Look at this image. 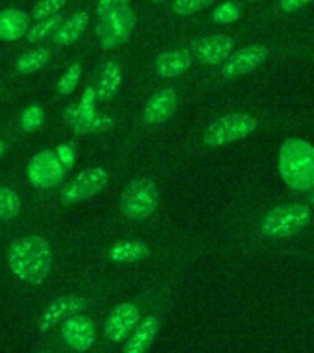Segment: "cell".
I'll return each instance as SVG.
<instances>
[{"label": "cell", "mask_w": 314, "mask_h": 353, "mask_svg": "<svg viewBox=\"0 0 314 353\" xmlns=\"http://www.w3.org/2000/svg\"><path fill=\"white\" fill-rule=\"evenodd\" d=\"M268 58V50L262 45H251L233 52L229 58L224 61L222 74L224 78H235V76H244L251 70H255L259 65H262Z\"/></svg>", "instance_id": "8fae6325"}, {"label": "cell", "mask_w": 314, "mask_h": 353, "mask_svg": "<svg viewBox=\"0 0 314 353\" xmlns=\"http://www.w3.org/2000/svg\"><path fill=\"white\" fill-rule=\"evenodd\" d=\"M194 58H196L194 52L187 50V48L161 54L156 61L157 74L163 76V78H174V76L183 74L185 70L191 69V65L194 63Z\"/></svg>", "instance_id": "2e32d148"}, {"label": "cell", "mask_w": 314, "mask_h": 353, "mask_svg": "<svg viewBox=\"0 0 314 353\" xmlns=\"http://www.w3.org/2000/svg\"><path fill=\"white\" fill-rule=\"evenodd\" d=\"M63 174V163L59 159L58 152L52 150H41L35 154L26 168V176L35 189H52L61 181Z\"/></svg>", "instance_id": "52a82bcc"}, {"label": "cell", "mask_w": 314, "mask_h": 353, "mask_svg": "<svg viewBox=\"0 0 314 353\" xmlns=\"http://www.w3.org/2000/svg\"><path fill=\"white\" fill-rule=\"evenodd\" d=\"M211 2H215V0H174V4H172V10H174L176 15H180V17H189L194 12H198L202 8L209 6Z\"/></svg>", "instance_id": "4316f807"}, {"label": "cell", "mask_w": 314, "mask_h": 353, "mask_svg": "<svg viewBox=\"0 0 314 353\" xmlns=\"http://www.w3.org/2000/svg\"><path fill=\"white\" fill-rule=\"evenodd\" d=\"M89 24V15L85 12H78L76 15L65 21L59 30L54 34V43L59 45V47H67L70 43H74L76 39H80L82 34L85 32Z\"/></svg>", "instance_id": "d6986e66"}, {"label": "cell", "mask_w": 314, "mask_h": 353, "mask_svg": "<svg viewBox=\"0 0 314 353\" xmlns=\"http://www.w3.org/2000/svg\"><path fill=\"white\" fill-rule=\"evenodd\" d=\"M30 17L19 10H6L0 13V39L17 41L28 34Z\"/></svg>", "instance_id": "e0dca14e"}, {"label": "cell", "mask_w": 314, "mask_h": 353, "mask_svg": "<svg viewBox=\"0 0 314 353\" xmlns=\"http://www.w3.org/2000/svg\"><path fill=\"white\" fill-rule=\"evenodd\" d=\"M48 59H50V52H48L47 48H34V50L23 54L17 59L15 67H17L21 74H32L35 70L43 69L48 63Z\"/></svg>", "instance_id": "44dd1931"}, {"label": "cell", "mask_w": 314, "mask_h": 353, "mask_svg": "<svg viewBox=\"0 0 314 353\" xmlns=\"http://www.w3.org/2000/svg\"><path fill=\"white\" fill-rule=\"evenodd\" d=\"M240 15V10L233 2H226V4H222L213 12V19H215L216 23H233V21H237Z\"/></svg>", "instance_id": "f1b7e54d"}, {"label": "cell", "mask_w": 314, "mask_h": 353, "mask_svg": "<svg viewBox=\"0 0 314 353\" xmlns=\"http://www.w3.org/2000/svg\"><path fill=\"white\" fill-rule=\"evenodd\" d=\"M139 319L140 311L135 303L126 301V303L116 305L115 309L107 314V319H105L104 333L105 336H107V341L115 342V344L126 341V339L137 330L135 325L139 324Z\"/></svg>", "instance_id": "9c48e42d"}, {"label": "cell", "mask_w": 314, "mask_h": 353, "mask_svg": "<svg viewBox=\"0 0 314 353\" xmlns=\"http://www.w3.org/2000/svg\"><path fill=\"white\" fill-rule=\"evenodd\" d=\"M87 300H83L80 296H61L47 307V311L43 313L39 330L45 331L52 330L54 325H58L61 320H67L72 314H78L83 309H87Z\"/></svg>", "instance_id": "7c38bea8"}, {"label": "cell", "mask_w": 314, "mask_h": 353, "mask_svg": "<svg viewBox=\"0 0 314 353\" xmlns=\"http://www.w3.org/2000/svg\"><path fill=\"white\" fill-rule=\"evenodd\" d=\"M107 170L102 167L85 168L70 181L69 185H65L61 192L63 203H78L89 198L96 196L105 185H107Z\"/></svg>", "instance_id": "ba28073f"}, {"label": "cell", "mask_w": 314, "mask_h": 353, "mask_svg": "<svg viewBox=\"0 0 314 353\" xmlns=\"http://www.w3.org/2000/svg\"><path fill=\"white\" fill-rule=\"evenodd\" d=\"M257 130V121L246 113H231L218 117L204 132V143L209 146H224L246 139Z\"/></svg>", "instance_id": "5b68a950"}, {"label": "cell", "mask_w": 314, "mask_h": 353, "mask_svg": "<svg viewBox=\"0 0 314 353\" xmlns=\"http://www.w3.org/2000/svg\"><path fill=\"white\" fill-rule=\"evenodd\" d=\"M135 23H137V15L132 8L107 15V17H100V23L96 24V37L105 50L121 47L129 39Z\"/></svg>", "instance_id": "8992f818"}, {"label": "cell", "mask_w": 314, "mask_h": 353, "mask_svg": "<svg viewBox=\"0 0 314 353\" xmlns=\"http://www.w3.org/2000/svg\"><path fill=\"white\" fill-rule=\"evenodd\" d=\"M2 154H4V143L0 141V157H2Z\"/></svg>", "instance_id": "d6a6232c"}, {"label": "cell", "mask_w": 314, "mask_h": 353, "mask_svg": "<svg viewBox=\"0 0 314 353\" xmlns=\"http://www.w3.org/2000/svg\"><path fill=\"white\" fill-rule=\"evenodd\" d=\"M80 74H82V67H80V63L70 65L69 69H67V72L61 76V80H59L58 83L59 93L61 94L72 93V91L76 89V85H78V81H80Z\"/></svg>", "instance_id": "d4e9b609"}, {"label": "cell", "mask_w": 314, "mask_h": 353, "mask_svg": "<svg viewBox=\"0 0 314 353\" xmlns=\"http://www.w3.org/2000/svg\"><path fill=\"white\" fill-rule=\"evenodd\" d=\"M157 331H159V320L156 316H146L140 325H137V330L134 331V335L126 344L124 353H146L148 347L151 346V342L156 339Z\"/></svg>", "instance_id": "ac0fdd59"}, {"label": "cell", "mask_w": 314, "mask_h": 353, "mask_svg": "<svg viewBox=\"0 0 314 353\" xmlns=\"http://www.w3.org/2000/svg\"><path fill=\"white\" fill-rule=\"evenodd\" d=\"M58 156L59 159H61V163H63L65 167H72V161H74V157H72V152H70L69 146H59L58 150Z\"/></svg>", "instance_id": "1f68e13d"}, {"label": "cell", "mask_w": 314, "mask_h": 353, "mask_svg": "<svg viewBox=\"0 0 314 353\" xmlns=\"http://www.w3.org/2000/svg\"><path fill=\"white\" fill-rule=\"evenodd\" d=\"M43 124V110L39 105H30L26 108L21 119V126L24 132H35L37 128H41Z\"/></svg>", "instance_id": "83f0119b"}, {"label": "cell", "mask_w": 314, "mask_h": 353, "mask_svg": "<svg viewBox=\"0 0 314 353\" xmlns=\"http://www.w3.org/2000/svg\"><path fill=\"white\" fill-rule=\"evenodd\" d=\"M10 268L21 281L41 285L52 268V250L45 239L28 235L10 246Z\"/></svg>", "instance_id": "6da1fadb"}, {"label": "cell", "mask_w": 314, "mask_h": 353, "mask_svg": "<svg viewBox=\"0 0 314 353\" xmlns=\"http://www.w3.org/2000/svg\"><path fill=\"white\" fill-rule=\"evenodd\" d=\"M308 2H313V0H281L280 8H281V12L292 13V12H296L297 8L308 4Z\"/></svg>", "instance_id": "4dcf8cb0"}, {"label": "cell", "mask_w": 314, "mask_h": 353, "mask_svg": "<svg viewBox=\"0 0 314 353\" xmlns=\"http://www.w3.org/2000/svg\"><path fill=\"white\" fill-rule=\"evenodd\" d=\"M178 94L174 89H159L148 100L145 108V124L146 126H156L161 122L169 121L172 113L178 108Z\"/></svg>", "instance_id": "9a60e30c"}, {"label": "cell", "mask_w": 314, "mask_h": 353, "mask_svg": "<svg viewBox=\"0 0 314 353\" xmlns=\"http://www.w3.org/2000/svg\"><path fill=\"white\" fill-rule=\"evenodd\" d=\"M148 255V248L145 243H135V241H128V243H121L113 246L109 250L111 261H137L143 259Z\"/></svg>", "instance_id": "7402d4cb"}, {"label": "cell", "mask_w": 314, "mask_h": 353, "mask_svg": "<svg viewBox=\"0 0 314 353\" xmlns=\"http://www.w3.org/2000/svg\"><path fill=\"white\" fill-rule=\"evenodd\" d=\"M61 23H63V17L56 13V15H52V17L43 19L41 23L35 24L34 28H30L28 34H26V37H28L30 43L43 41L45 37H48V35H52L54 32H58L59 26H61Z\"/></svg>", "instance_id": "603a6c76"}, {"label": "cell", "mask_w": 314, "mask_h": 353, "mask_svg": "<svg viewBox=\"0 0 314 353\" xmlns=\"http://www.w3.org/2000/svg\"><path fill=\"white\" fill-rule=\"evenodd\" d=\"M313 219V211L303 203H283L275 205L264 214L261 232L268 239H285L296 235Z\"/></svg>", "instance_id": "3957f363"}, {"label": "cell", "mask_w": 314, "mask_h": 353, "mask_svg": "<svg viewBox=\"0 0 314 353\" xmlns=\"http://www.w3.org/2000/svg\"><path fill=\"white\" fill-rule=\"evenodd\" d=\"M233 48H235V39L233 37H229V35H213V37H205V39H200L198 43H194L192 52L204 63L216 65L229 58L233 54Z\"/></svg>", "instance_id": "5bb4252c"}, {"label": "cell", "mask_w": 314, "mask_h": 353, "mask_svg": "<svg viewBox=\"0 0 314 353\" xmlns=\"http://www.w3.org/2000/svg\"><path fill=\"white\" fill-rule=\"evenodd\" d=\"M150 2H154V4H161V2H165V0H150Z\"/></svg>", "instance_id": "836d02e7"}, {"label": "cell", "mask_w": 314, "mask_h": 353, "mask_svg": "<svg viewBox=\"0 0 314 353\" xmlns=\"http://www.w3.org/2000/svg\"><path fill=\"white\" fill-rule=\"evenodd\" d=\"M280 174L292 191H314V146L303 139H286L280 150Z\"/></svg>", "instance_id": "7a4b0ae2"}, {"label": "cell", "mask_w": 314, "mask_h": 353, "mask_svg": "<svg viewBox=\"0 0 314 353\" xmlns=\"http://www.w3.org/2000/svg\"><path fill=\"white\" fill-rule=\"evenodd\" d=\"M121 83H123V70L115 61H107L102 67V74H100L98 87H96V97L100 100H107L111 97H115Z\"/></svg>", "instance_id": "ffe728a7"}, {"label": "cell", "mask_w": 314, "mask_h": 353, "mask_svg": "<svg viewBox=\"0 0 314 353\" xmlns=\"http://www.w3.org/2000/svg\"><path fill=\"white\" fill-rule=\"evenodd\" d=\"M159 203V191L148 178H135L124 187L121 194V209L132 220L150 219Z\"/></svg>", "instance_id": "277c9868"}, {"label": "cell", "mask_w": 314, "mask_h": 353, "mask_svg": "<svg viewBox=\"0 0 314 353\" xmlns=\"http://www.w3.org/2000/svg\"><path fill=\"white\" fill-rule=\"evenodd\" d=\"M67 0H39L34 8V13L32 17L37 19V21H43V19H48L56 15V13L65 6Z\"/></svg>", "instance_id": "484cf974"}, {"label": "cell", "mask_w": 314, "mask_h": 353, "mask_svg": "<svg viewBox=\"0 0 314 353\" xmlns=\"http://www.w3.org/2000/svg\"><path fill=\"white\" fill-rule=\"evenodd\" d=\"M65 121L69 122L70 128L74 130L76 134H102L107 132L111 128L115 126V121L111 117L105 115H87L82 110V105H70L63 110Z\"/></svg>", "instance_id": "4fadbf2b"}, {"label": "cell", "mask_w": 314, "mask_h": 353, "mask_svg": "<svg viewBox=\"0 0 314 353\" xmlns=\"http://www.w3.org/2000/svg\"><path fill=\"white\" fill-rule=\"evenodd\" d=\"M129 0H98V15L100 17H107V15H113V13L123 12V10H128Z\"/></svg>", "instance_id": "f546056e"}, {"label": "cell", "mask_w": 314, "mask_h": 353, "mask_svg": "<svg viewBox=\"0 0 314 353\" xmlns=\"http://www.w3.org/2000/svg\"><path fill=\"white\" fill-rule=\"evenodd\" d=\"M21 209V200L17 192L6 187H0V219H13Z\"/></svg>", "instance_id": "cb8c5ba5"}, {"label": "cell", "mask_w": 314, "mask_h": 353, "mask_svg": "<svg viewBox=\"0 0 314 353\" xmlns=\"http://www.w3.org/2000/svg\"><path fill=\"white\" fill-rule=\"evenodd\" d=\"M61 336L65 344L72 347L74 352H87L96 341V331H94L93 320L85 314H72L63 322L61 327Z\"/></svg>", "instance_id": "30bf717a"}]
</instances>
